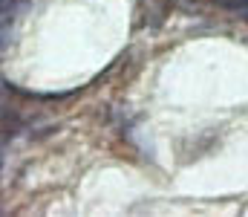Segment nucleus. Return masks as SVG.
Masks as SVG:
<instances>
[{"label": "nucleus", "instance_id": "f257e3e1", "mask_svg": "<svg viewBox=\"0 0 248 217\" xmlns=\"http://www.w3.org/2000/svg\"><path fill=\"white\" fill-rule=\"evenodd\" d=\"M217 3H222L225 9H248V0H217Z\"/></svg>", "mask_w": 248, "mask_h": 217}, {"label": "nucleus", "instance_id": "f03ea898", "mask_svg": "<svg viewBox=\"0 0 248 217\" xmlns=\"http://www.w3.org/2000/svg\"><path fill=\"white\" fill-rule=\"evenodd\" d=\"M12 3H15V0H0V15H3V12H6V9L12 6Z\"/></svg>", "mask_w": 248, "mask_h": 217}]
</instances>
